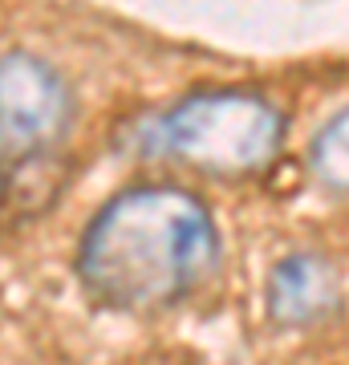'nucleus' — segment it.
Segmentation results:
<instances>
[{
  "instance_id": "nucleus-5",
  "label": "nucleus",
  "mask_w": 349,
  "mask_h": 365,
  "mask_svg": "<svg viewBox=\"0 0 349 365\" xmlns=\"http://www.w3.org/2000/svg\"><path fill=\"white\" fill-rule=\"evenodd\" d=\"M65 179H69V167H65L61 150L0 163V215L4 220L41 215L45 207L57 203Z\"/></svg>"
},
{
  "instance_id": "nucleus-4",
  "label": "nucleus",
  "mask_w": 349,
  "mask_h": 365,
  "mask_svg": "<svg viewBox=\"0 0 349 365\" xmlns=\"http://www.w3.org/2000/svg\"><path fill=\"white\" fill-rule=\"evenodd\" d=\"M264 300H268V317L276 325H317L325 317H333L341 304V276L317 252H293L285 260H276V268L268 272Z\"/></svg>"
},
{
  "instance_id": "nucleus-6",
  "label": "nucleus",
  "mask_w": 349,
  "mask_h": 365,
  "mask_svg": "<svg viewBox=\"0 0 349 365\" xmlns=\"http://www.w3.org/2000/svg\"><path fill=\"white\" fill-rule=\"evenodd\" d=\"M309 163H313V175L329 191L349 195V106L317 130V138L309 146Z\"/></svg>"
},
{
  "instance_id": "nucleus-1",
  "label": "nucleus",
  "mask_w": 349,
  "mask_h": 365,
  "mask_svg": "<svg viewBox=\"0 0 349 365\" xmlns=\"http://www.w3.org/2000/svg\"><path fill=\"white\" fill-rule=\"evenodd\" d=\"M220 232L199 195L138 182L98 207L78 240V280L118 313H158L191 297L216 268Z\"/></svg>"
},
{
  "instance_id": "nucleus-3",
  "label": "nucleus",
  "mask_w": 349,
  "mask_h": 365,
  "mask_svg": "<svg viewBox=\"0 0 349 365\" xmlns=\"http://www.w3.org/2000/svg\"><path fill=\"white\" fill-rule=\"evenodd\" d=\"M74 122V90L29 49L0 53V163L49 155Z\"/></svg>"
},
{
  "instance_id": "nucleus-2",
  "label": "nucleus",
  "mask_w": 349,
  "mask_h": 365,
  "mask_svg": "<svg viewBox=\"0 0 349 365\" xmlns=\"http://www.w3.org/2000/svg\"><path fill=\"white\" fill-rule=\"evenodd\" d=\"M285 143V114L252 90H199L187 93L179 106H171L155 118L146 150L171 155L191 170L240 179L256 175L280 155Z\"/></svg>"
}]
</instances>
